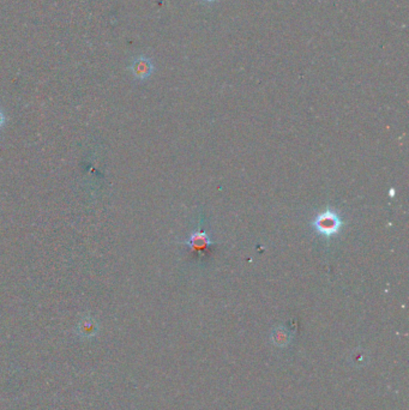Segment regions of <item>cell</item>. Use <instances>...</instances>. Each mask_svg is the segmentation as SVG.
Listing matches in <instances>:
<instances>
[{
	"label": "cell",
	"mask_w": 409,
	"mask_h": 410,
	"mask_svg": "<svg viewBox=\"0 0 409 410\" xmlns=\"http://www.w3.org/2000/svg\"><path fill=\"white\" fill-rule=\"evenodd\" d=\"M213 244V241L210 239L209 235L204 232H195L192 233L190 239L186 241V245L190 247V251H195V252H204L210 245Z\"/></svg>",
	"instance_id": "cell-3"
},
{
	"label": "cell",
	"mask_w": 409,
	"mask_h": 410,
	"mask_svg": "<svg viewBox=\"0 0 409 410\" xmlns=\"http://www.w3.org/2000/svg\"><path fill=\"white\" fill-rule=\"evenodd\" d=\"M6 123V118H5L4 112L0 108V130L3 129Z\"/></svg>",
	"instance_id": "cell-4"
},
{
	"label": "cell",
	"mask_w": 409,
	"mask_h": 410,
	"mask_svg": "<svg viewBox=\"0 0 409 410\" xmlns=\"http://www.w3.org/2000/svg\"><path fill=\"white\" fill-rule=\"evenodd\" d=\"M129 69L136 80H146L150 78L154 73L155 66L152 59L148 58L146 55H139L132 60Z\"/></svg>",
	"instance_id": "cell-2"
},
{
	"label": "cell",
	"mask_w": 409,
	"mask_h": 410,
	"mask_svg": "<svg viewBox=\"0 0 409 410\" xmlns=\"http://www.w3.org/2000/svg\"><path fill=\"white\" fill-rule=\"evenodd\" d=\"M342 221L340 219L338 213L330 209L325 210L324 213L318 215L312 222L315 231L325 238L338 235L342 228Z\"/></svg>",
	"instance_id": "cell-1"
},
{
	"label": "cell",
	"mask_w": 409,
	"mask_h": 410,
	"mask_svg": "<svg viewBox=\"0 0 409 410\" xmlns=\"http://www.w3.org/2000/svg\"><path fill=\"white\" fill-rule=\"evenodd\" d=\"M202 3H204V4H214V3H216L218 0H200Z\"/></svg>",
	"instance_id": "cell-5"
}]
</instances>
